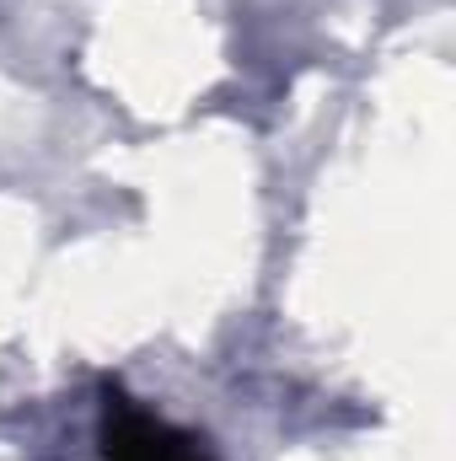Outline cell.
<instances>
[{"label": "cell", "instance_id": "1", "mask_svg": "<svg viewBox=\"0 0 456 461\" xmlns=\"http://www.w3.org/2000/svg\"><path fill=\"white\" fill-rule=\"evenodd\" d=\"M97 456L103 461H210V451L194 435H183L178 424L156 419L150 408H140L134 397L108 386L103 408H97Z\"/></svg>", "mask_w": 456, "mask_h": 461}]
</instances>
